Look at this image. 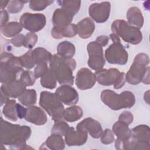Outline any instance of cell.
Returning <instances> with one entry per match:
<instances>
[{
    "instance_id": "6da1fadb",
    "label": "cell",
    "mask_w": 150,
    "mask_h": 150,
    "mask_svg": "<svg viewBox=\"0 0 150 150\" xmlns=\"http://www.w3.org/2000/svg\"><path fill=\"white\" fill-rule=\"evenodd\" d=\"M0 142L12 149H25L26 141L31 135V129L27 125L13 124L1 117Z\"/></svg>"
},
{
    "instance_id": "7a4b0ae2",
    "label": "cell",
    "mask_w": 150,
    "mask_h": 150,
    "mask_svg": "<svg viewBox=\"0 0 150 150\" xmlns=\"http://www.w3.org/2000/svg\"><path fill=\"white\" fill-rule=\"evenodd\" d=\"M117 149H149L150 129L146 125H139L132 129L129 136L125 139L117 138L115 142Z\"/></svg>"
},
{
    "instance_id": "3957f363",
    "label": "cell",
    "mask_w": 150,
    "mask_h": 150,
    "mask_svg": "<svg viewBox=\"0 0 150 150\" xmlns=\"http://www.w3.org/2000/svg\"><path fill=\"white\" fill-rule=\"evenodd\" d=\"M76 67V60L64 59L54 54L49 62V69L54 73L57 81L62 85L72 86L74 83L73 71Z\"/></svg>"
},
{
    "instance_id": "277c9868",
    "label": "cell",
    "mask_w": 150,
    "mask_h": 150,
    "mask_svg": "<svg viewBox=\"0 0 150 150\" xmlns=\"http://www.w3.org/2000/svg\"><path fill=\"white\" fill-rule=\"evenodd\" d=\"M100 97L103 103L113 110L130 108L135 103V96L129 91H124L118 94L112 90H105L101 92Z\"/></svg>"
},
{
    "instance_id": "5b68a950",
    "label": "cell",
    "mask_w": 150,
    "mask_h": 150,
    "mask_svg": "<svg viewBox=\"0 0 150 150\" xmlns=\"http://www.w3.org/2000/svg\"><path fill=\"white\" fill-rule=\"evenodd\" d=\"M0 81L2 84L16 80L18 75L23 71L19 57L8 52L1 54Z\"/></svg>"
},
{
    "instance_id": "8992f818",
    "label": "cell",
    "mask_w": 150,
    "mask_h": 150,
    "mask_svg": "<svg viewBox=\"0 0 150 150\" xmlns=\"http://www.w3.org/2000/svg\"><path fill=\"white\" fill-rule=\"evenodd\" d=\"M112 33L120 37L125 42L138 45L142 40V34L138 28L122 19L115 20L111 26Z\"/></svg>"
},
{
    "instance_id": "52a82bcc",
    "label": "cell",
    "mask_w": 150,
    "mask_h": 150,
    "mask_svg": "<svg viewBox=\"0 0 150 150\" xmlns=\"http://www.w3.org/2000/svg\"><path fill=\"white\" fill-rule=\"evenodd\" d=\"M149 58L146 53L137 54L125 74V81L132 85H137L142 82L146 73L149 70Z\"/></svg>"
},
{
    "instance_id": "ba28073f",
    "label": "cell",
    "mask_w": 150,
    "mask_h": 150,
    "mask_svg": "<svg viewBox=\"0 0 150 150\" xmlns=\"http://www.w3.org/2000/svg\"><path fill=\"white\" fill-rule=\"evenodd\" d=\"M39 105L52 117L54 122L63 120L64 106L55 93L47 91H42L40 94Z\"/></svg>"
},
{
    "instance_id": "9c48e42d",
    "label": "cell",
    "mask_w": 150,
    "mask_h": 150,
    "mask_svg": "<svg viewBox=\"0 0 150 150\" xmlns=\"http://www.w3.org/2000/svg\"><path fill=\"white\" fill-rule=\"evenodd\" d=\"M112 43L105 51L104 56L110 64L124 65L128 62V54L121 43L120 38L114 33L110 35Z\"/></svg>"
},
{
    "instance_id": "30bf717a",
    "label": "cell",
    "mask_w": 150,
    "mask_h": 150,
    "mask_svg": "<svg viewBox=\"0 0 150 150\" xmlns=\"http://www.w3.org/2000/svg\"><path fill=\"white\" fill-rule=\"evenodd\" d=\"M94 74L96 81L100 85L108 86L113 84L114 88L115 89L122 87L126 81L125 73L120 72L115 68L103 69L100 70L96 71Z\"/></svg>"
},
{
    "instance_id": "8fae6325",
    "label": "cell",
    "mask_w": 150,
    "mask_h": 150,
    "mask_svg": "<svg viewBox=\"0 0 150 150\" xmlns=\"http://www.w3.org/2000/svg\"><path fill=\"white\" fill-rule=\"evenodd\" d=\"M73 16L72 13L62 8H57L54 11L52 16L53 27L51 30V35L54 39L62 38V30L71 24Z\"/></svg>"
},
{
    "instance_id": "7c38bea8",
    "label": "cell",
    "mask_w": 150,
    "mask_h": 150,
    "mask_svg": "<svg viewBox=\"0 0 150 150\" xmlns=\"http://www.w3.org/2000/svg\"><path fill=\"white\" fill-rule=\"evenodd\" d=\"M88 54V66L96 71L103 69L105 60L103 55V47L97 42H91L87 46Z\"/></svg>"
},
{
    "instance_id": "4fadbf2b",
    "label": "cell",
    "mask_w": 150,
    "mask_h": 150,
    "mask_svg": "<svg viewBox=\"0 0 150 150\" xmlns=\"http://www.w3.org/2000/svg\"><path fill=\"white\" fill-rule=\"evenodd\" d=\"M19 22L23 28L30 32H36L45 27L46 20L45 16L42 13L26 12L21 15Z\"/></svg>"
},
{
    "instance_id": "5bb4252c",
    "label": "cell",
    "mask_w": 150,
    "mask_h": 150,
    "mask_svg": "<svg viewBox=\"0 0 150 150\" xmlns=\"http://www.w3.org/2000/svg\"><path fill=\"white\" fill-rule=\"evenodd\" d=\"M111 11V4L105 1L100 3L92 4L88 8V13L93 20L101 23L108 19Z\"/></svg>"
},
{
    "instance_id": "9a60e30c",
    "label": "cell",
    "mask_w": 150,
    "mask_h": 150,
    "mask_svg": "<svg viewBox=\"0 0 150 150\" xmlns=\"http://www.w3.org/2000/svg\"><path fill=\"white\" fill-rule=\"evenodd\" d=\"M65 142L68 146H81L84 144L88 138L87 131L81 128L69 127L64 134Z\"/></svg>"
},
{
    "instance_id": "2e32d148",
    "label": "cell",
    "mask_w": 150,
    "mask_h": 150,
    "mask_svg": "<svg viewBox=\"0 0 150 150\" xmlns=\"http://www.w3.org/2000/svg\"><path fill=\"white\" fill-rule=\"evenodd\" d=\"M96 82L94 73L86 67L80 69L77 73L75 83L78 88L86 90L92 88Z\"/></svg>"
},
{
    "instance_id": "e0dca14e",
    "label": "cell",
    "mask_w": 150,
    "mask_h": 150,
    "mask_svg": "<svg viewBox=\"0 0 150 150\" xmlns=\"http://www.w3.org/2000/svg\"><path fill=\"white\" fill-rule=\"evenodd\" d=\"M55 94L60 101L67 105H75L79 101L77 91L70 85H62L56 89Z\"/></svg>"
},
{
    "instance_id": "ac0fdd59",
    "label": "cell",
    "mask_w": 150,
    "mask_h": 150,
    "mask_svg": "<svg viewBox=\"0 0 150 150\" xmlns=\"http://www.w3.org/2000/svg\"><path fill=\"white\" fill-rule=\"evenodd\" d=\"M26 87L20 80H15L2 84L1 86V93L9 98H18L26 90Z\"/></svg>"
},
{
    "instance_id": "d6986e66",
    "label": "cell",
    "mask_w": 150,
    "mask_h": 150,
    "mask_svg": "<svg viewBox=\"0 0 150 150\" xmlns=\"http://www.w3.org/2000/svg\"><path fill=\"white\" fill-rule=\"evenodd\" d=\"M27 121L36 125H42L46 123L47 117L45 111L37 106H29L24 118Z\"/></svg>"
},
{
    "instance_id": "ffe728a7",
    "label": "cell",
    "mask_w": 150,
    "mask_h": 150,
    "mask_svg": "<svg viewBox=\"0 0 150 150\" xmlns=\"http://www.w3.org/2000/svg\"><path fill=\"white\" fill-rule=\"evenodd\" d=\"M76 127L86 129L92 138L96 139L100 138L103 131L100 122L91 117L83 120Z\"/></svg>"
},
{
    "instance_id": "44dd1931",
    "label": "cell",
    "mask_w": 150,
    "mask_h": 150,
    "mask_svg": "<svg viewBox=\"0 0 150 150\" xmlns=\"http://www.w3.org/2000/svg\"><path fill=\"white\" fill-rule=\"evenodd\" d=\"M77 34L81 39H88L95 30V23L93 20L88 17L83 19L76 25Z\"/></svg>"
},
{
    "instance_id": "7402d4cb",
    "label": "cell",
    "mask_w": 150,
    "mask_h": 150,
    "mask_svg": "<svg viewBox=\"0 0 150 150\" xmlns=\"http://www.w3.org/2000/svg\"><path fill=\"white\" fill-rule=\"evenodd\" d=\"M128 23L140 29L144 25V17L141 10L136 6H132L128 9L127 12Z\"/></svg>"
},
{
    "instance_id": "603a6c76",
    "label": "cell",
    "mask_w": 150,
    "mask_h": 150,
    "mask_svg": "<svg viewBox=\"0 0 150 150\" xmlns=\"http://www.w3.org/2000/svg\"><path fill=\"white\" fill-rule=\"evenodd\" d=\"M46 146L45 149L52 150H62L65 148V142L62 135L57 134H51L42 145Z\"/></svg>"
},
{
    "instance_id": "cb8c5ba5",
    "label": "cell",
    "mask_w": 150,
    "mask_h": 150,
    "mask_svg": "<svg viewBox=\"0 0 150 150\" xmlns=\"http://www.w3.org/2000/svg\"><path fill=\"white\" fill-rule=\"evenodd\" d=\"M76 53L74 45L69 41L60 42L57 47V54L64 59L72 58Z\"/></svg>"
},
{
    "instance_id": "d4e9b609",
    "label": "cell",
    "mask_w": 150,
    "mask_h": 150,
    "mask_svg": "<svg viewBox=\"0 0 150 150\" xmlns=\"http://www.w3.org/2000/svg\"><path fill=\"white\" fill-rule=\"evenodd\" d=\"M52 56V54L43 47L35 48L31 52V56L35 64L41 63H47L50 62Z\"/></svg>"
},
{
    "instance_id": "484cf974",
    "label": "cell",
    "mask_w": 150,
    "mask_h": 150,
    "mask_svg": "<svg viewBox=\"0 0 150 150\" xmlns=\"http://www.w3.org/2000/svg\"><path fill=\"white\" fill-rule=\"evenodd\" d=\"M83 115L81 108L77 105H73L64 110L63 112V120L73 122L80 120Z\"/></svg>"
},
{
    "instance_id": "4316f807",
    "label": "cell",
    "mask_w": 150,
    "mask_h": 150,
    "mask_svg": "<svg viewBox=\"0 0 150 150\" xmlns=\"http://www.w3.org/2000/svg\"><path fill=\"white\" fill-rule=\"evenodd\" d=\"M23 26L20 22H11L1 28L2 35L6 37H14L18 35L22 30Z\"/></svg>"
},
{
    "instance_id": "83f0119b",
    "label": "cell",
    "mask_w": 150,
    "mask_h": 150,
    "mask_svg": "<svg viewBox=\"0 0 150 150\" xmlns=\"http://www.w3.org/2000/svg\"><path fill=\"white\" fill-rule=\"evenodd\" d=\"M112 131L119 139H125L127 138L131 134V129L128 127V125L120 121L114 124Z\"/></svg>"
},
{
    "instance_id": "f1b7e54d",
    "label": "cell",
    "mask_w": 150,
    "mask_h": 150,
    "mask_svg": "<svg viewBox=\"0 0 150 150\" xmlns=\"http://www.w3.org/2000/svg\"><path fill=\"white\" fill-rule=\"evenodd\" d=\"M19 101L25 106H32L37 101L36 92L33 89L26 90L18 98Z\"/></svg>"
},
{
    "instance_id": "f546056e",
    "label": "cell",
    "mask_w": 150,
    "mask_h": 150,
    "mask_svg": "<svg viewBox=\"0 0 150 150\" xmlns=\"http://www.w3.org/2000/svg\"><path fill=\"white\" fill-rule=\"evenodd\" d=\"M16 102L15 100H9L2 109L4 115L9 120L15 121L19 118L16 108Z\"/></svg>"
},
{
    "instance_id": "4dcf8cb0",
    "label": "cell",
    "mask_w": 150,
    "mask_h": 150,
    "mask_svg": "<svg viewBox=\"0 0 150 150\" xmlns=\"http://www.w3.org/2000/svg\"><path fill=\"white\" fill-rule=\"evenodd\" d=\"M57 79L53 71L49 69L48 71L41 77V86L49 89H53L57 86Z\"/></svg>"
},
{
    "instance_id": "1f68e13d",
    "label": "cell",
    "mask_w": 150,
    "mask_h": 150,
    "mask_svg": "<svg viewBox=\"0 0 150 150\" xmlns=\"http://www.w3.org/2000/svg\"><path fill=\"white\" fill-rule=\"evenodd\" d=\"M57 2L62 9L69 11L74 16L80 8L81 1H58Z\"/></svg>"
},
{
    "instance_id": "d6a6232c",
    "label": "cell",
    "mask_w": 150,
    "mask_h": 150,
    "mask_svg": "<svg viewBox=\"0 0 150 150\" xmlns=\"http://www.w3.org/2000/svg\"><path fill=\"white\" fill-rule=\"evenodd\" d=\"M53 1L49 0H33L30 1L29 7L30 8L35 11H39L44 10L46 7L52 4Z\"/></svg>"
},
{
    "instance_id": "836d02e7",
    "label": "cell",
    "mask_w": 150,
    "mask_h": 150,
    "mask_svg": "<svg viewBox=\"0 0 150 150\" xmlns=\"http://www.w3.org/2000/svg\"><path fill=\"white\" fill-rule=\"evenodd\" d=\"M19 80L26 87H27L33 86L35 84L36 77L34 73L32 71L29 70H25L21 73Z\"/></svg>"
},
{
    "instance_id": "e575fe53",
    "label": "cell",
    "mask_w": 150,
    "mask_h": 150,
    "mask_svg": "<svg viewBox=\"0 0 150 150\" xmlns=\"http://www.w3.org/2000/svg\"><path fill=\"white\" fill-rule=\"evenodd\" d=\"M69 127L68 124L63 121V120L56 122L51 129V134H57L62 136L64 135Z\"/></svg>"
},
{
    "instance_id": "d590c367",
    "label": "cell",
    "mask_w": 150,
    "mask_h": 150,
    "mask_svg": "<svg viewBox=\"0 0 150 150\" xmlns=\"http://www.w3.org/2000/svg\"><path fill=\"white\" fill-rule=\"evenodd\" d=\"M31 52L32 50H29L24 54L19 57L21 66L26 69H31L35 66L31 56Z\"/></svg>"
},
{
    "instance_id": "8d00e7d4",
    "label": "cell",
    "mask_w": 150,
    "mask_h": 150,
    "mask_svg": "<svg viewBox=\"0 0 150 150\" xmlns=\"http://www.w3.org/2000/svg\"><path fill=\"white\" fill-rule=\"evenodd\" d=\"M29 1H9L7 6V11L10 13H16L22 11L25 3Z\"/></svg>"
},
{
    "instance_id": "74e56055",
    "label": "cell",
    "mask_w": 150,
    "mask_h": 150,
    "mask_svg": "<svg viewBox=\"0 0 150 150\" xmlns=\"http://www.w3.org/2000/svg\"><path fill=\"white\" fill-rule=\"evenodd\" d=\"M38 39L37 35L34 32H29L27 33L25 35V42L23 46L26 48L31 49L36 45Z\"/></svg>"
},
{
    "instance_id": "f35d334b",
    "label": "cell",
    "mask_w": 150,
    "mask_h": 150,
    "mask_svg": "<svg viewBox=\"0 0 150 150\" xmlns=\"http://www.w3.org/2000/svg\"><path fill=\"white\" fill-rule=\"evenodd\" d=\"M101 142L105 145H108L112 143L115 141L114 135L112 130L107 128L103 131L100 136Z\"/></svg>"
},
{
    "instance_id": "ab89813d",
    "label": "cell",
    "mask_w": 150,
    "mask_h": 150,
    "mask_svg": "<svg viewBox=\"0 0 150 150\" xmlns=\"http://www.w3.org/2000/svg\"><path fill=\"white\" fill-rule=\"evenodd\" d=\"M77 34V29L76 25L71 23L67 26L65 29H64L62 33V37L66 38H72L75 36Z\"/></svg>"
},
{
    "instance_id": "60d3db41",
    "label": "cell",
    "mask_w": 150,
    "mask_h": 150,
    "mask_svg": "<svg viewBox=\"0 0 150 150\" xmlns=\"http://www.w3.org/2000/svg\"><path fill=\"white\" fill-rule=\"evenodd\" d=\"M47 67V63H41L37 64L34 70V74L36 79L42 77L49 70Z\"/></svg>"
},
{
    "instance_id": "b9f144b4",
    "label": "cell",
    "mask_w": 150,
    "mask_h": 150,
    "mask_svg": "<svg viewBox=\"0 0 150 150\" xmlns=\"http://www.w3.org/2000/svg\"><path fill=\"white\" fill-rule=\"evenodd\" d=\"M134 120V116L132 114L128 111H123L118 117V121L123 122L127 124L128 125H130Z\"/></svg>"
},
{
    "instance_id": "7bdbcfd3",
    "label": "cell",
    "mask_w": 150,
    "mask_h": 150,
    "mask_svg": "<svg viewBox=\"0 0 150 150\" xmlns=\"http://www.w3.org/2000/svg\"><path fill=\"white\" fill-rule=\"evenodd\" d=\"M25 36L22 34H18L11 39V43L15 47H19L23 46Z\"/></svg>"
},
{
    "instance_id": "ee69618b",
    "label": "cell",
    "mask_w": 150,
    "mask_h": 150,
    "mask_svg": "<svg viewBox=\"0 0 150 150\" xmlns=\"http://www.w3.org/2000/svg\"><path fill=\"white\" fill-rule=\"evenodd\" d=\"M16 112H17V115H18V118L19 119L24 118L26 114L27 108H26L25 107H23L21 104L16 103Z\"/></svg>"
},
{
    "instance_id": "f6af8a7d",
    "label": "cell",
    "mask_w": 150,
    "mask_h": 150,
    "mask_svg": "<svg viewBox=\"0 0 150 150\" xmlns=\"http://www.w3.org/2000/svg\"><path fill=\"white\" fill-rule=\"evenodd\" d=\"M9 19V15L7 11L4 9L1 10V28L6 24Z\"/></svg>"
},
{
    "instance_id": "bcb514c9",
    "label": "cell",
    "mask_w": 150,
    "mask_h": 150,
    "mask_svg": "<svg viewBox=\"0 0 150 150\" xmlns=\"http://www.w3.org/2000/svg\"><path fill=\"white\" fill-rule=\"evenodd\" d=\"M109 41V37L105 35H101L98 36L96 39V42L98 43L102 47L105 46Z\"/></svg>"
},
{
    "instance_id": "7dc6e473",
    "label": "cell",
    "mask_w": 150,
    "mask_h": 150,
    "mask_svg": "<svg viewBox=\"0 0 150 150\" xmlns=\"http://www.w3.org/2000/svg\"><path fill=\"white\" fill-rule=\"evenodd\" d=\"M1 105L2 106L4 104H5L9 100V97H8L7 96L2 93H1Z\"/></svg>"
},
{
    "instance_id": "c3c4849f",
    "label": "cell",
    "mask_w": 150,
    "mask_h": 150,
    "mask_svg": "<svg viewBox=\"0 0 150 150\" xmlns=\"http://www.w3.org/2000/svg\"><path fill=\"white\" fill-rule=\"evenodd\" d=\"M9 1H0V6H1V9L4 10V9L5 7H7L8 3Z\"/></svg>"
},
{
    "instance_id": "681fc988",
    "label": "cell",
    "mask_w": 150,
    "mask_h": 150,
    "mask_svg": "<svg viewBox=\"0 0 150 150\" xmlns=\"http://www.w3.org/2000/svg\"><path fill=\"white\" fill-rule=\"evenodd\" d=\"M149 91L148 90L147 91H146L144 94V100L148 104H149Z\"/></svg>"
}]
</instances>
